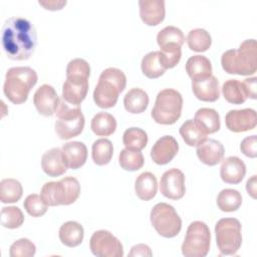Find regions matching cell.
Listing matches in <instances>:
<instances>
[{
    "label": "cell",
    "mask_w": 257,
    "mask_h": 257,
    "mask_svg": "<svg viewBox=\"0 0 257 257\" xmlns=\"http://www.w3.org/2000/svg\"><path fill=\"white\" fill-rule=\"evenodd\" d=\"M1 43L6 55L13 60H26L34 52L37 34L33 24L22 17L8 18L1 30Z\"/></svg>",
    "instance_id": "1"
},
{
    "label": "cell",
    "mask_w": 257,
    "mask_h": 257,
    "mask_svg": "<svg viewBox=\"0 0 257 257\" xmlns=\"http://www.w3.org/2000/svg\"><path fill=\"white\" fill-rule=\"evenodd\" d=\"M90 66L83 58H74L66 66V80L62 85V99L72 105H80L88 91Z\"/></svg>",
    "instance_id": "2"
},
{
    "label": "cell",
    "mask_w": 257,
    "mask_h": 257,
    "mask_svg": "<svg viewBox=\"0 0 257 257\" xmlns=\"http://www.w3.org/2000/svg\"><path fill=\"white\" fill-rule=\"evenodd\" d=\"M256 40H244L239 48L229 49L222 54L221 64L229 74L251 75L257 70Z\"/></svg>",
    "instance_id": "3"
},
{
    "label": "cell",
    "mask_w": 257,
    "mask_h": 257,
    "mask_svg": "<svg viewBox=\"0 0 257 257\" xmlns=\"http://www.w3.org/2000/svg\"><path fill=\"white\" fill-rule=\"evenodd\" d=\"M126 77L122 70L115 67L104 69L93 90V100L101 108H110L117 102L119 93L125 88Z\"/></svg>",
    "instance_id": "4"
},
{
    "label": "cell",
    "mask_w": 257,
    "mask_h": 257,
    "mask_svg": "<svg viewBox=\"0 0 257 257\" xmlns=\"http://www.w3.org/2000/svg\"><path fill=\"white\" fill-rule=\"evenodd\" d=\"M37 73L29 66H16L7 70L3 91L6 97L15 104H21L28 98L29 91L36 84Z\"/></svg>",
    "instance_id": "5"
},
{
    "label": "cell",
    "mask_w": 257,
    "mask_h": 257,
    "mask_svg": "<svg viewBox=\"0 0 257 257\" xmlns=\"http://www.w3.org/2000/svg\"><path fill=\"white\" fill-rule=\"evenodd\" d=\"M80 195V185L74 177H65L57 182L45 183L40 191V197L47 206L70 205Z\"/></svg>",
    "instance_id": "6"
},
{
    "label": "cell",
    "mask_w": 257,
    "mask_h": 257,
    "mask_svg": "<svg viewBox=\"0 0 257 257\" xmlns=\"http://www.w3.org/2000/svg\"><path fill=\"white\" fill-rule=\"evenodd\" d=\"M182 108V94L176 89L165 88L157 94L151 115L157 123L173 124L180 118Z\"/></svg>",
    "instance_id": "7"
},
{
    "label": "cell",
    "mask_w": 257,
    "mask_h": 257,
    "mask_svg": "<svg viewBox=\"0 0 257 257\" xmlns=\"http://www.w3.org/2000/svg\"><path fill=\"white\" fill-rule=\"evenodd\" d=\"M54 127L61 140H69L80 135L84 127V115L80 105H72L61 99L56 110Z\"/></svg>",
    "instance_id": "8"
},
{
    "label": "cell",
    "mask_w": 257,
    "mask_h": 257,
    "mask_svg": "<svg viewBox=\"0 0 257 257\" xmlns=\"http://www.w3.org/2000/svg\"><path fill=\"white\" fill-rule=\"evenodd\" d=\"M242 227L236 218H222L215 225L216 243L221 254L234 255L242 244Z\"/></svg>",
    "instance_id": "9"
},
{
    "label": "cell",
    "mask_w": 257,
    "mask_h": 257,
    "mask_svg": "<svg viewBox=\"0 0 257 257\" xmlns=\"http://www.w3.org/2000/svg\"><path fill=\"white\" fill-rule=\"evenodd\" d=\"M211 233L206 223L192 222L182 244V254L186 257H205L210 250Z\"/></svg>",
    "instance_id": "10"
},
{
    "label": "cell",
    "mask_w": 257,
    "mask_h": 257,
    "mask_svg": "<svg viewBox=\"0 0 257 257\" xmlns=\"http://www.w3.org/2000/svg\"><path fill=\"white\" fill-rule=\"evenodd\" d=\"M150 219L156 231L165 238L176 237L182 229V220L172 205L161 202L151 210Z\"/></svg>",
    "instance_id": "11"
},
{
    "label": "cell",
    "mask_w": 257,
    "mask_h": 257,
    "mask_svg": "<svg viewBox=\"0 0 257 257\" xmlns=\"http://www.w3.org/2000/svg\"><path fill=\"white\" fill-rule=\"evenodd\" d=\"M89 248L97 257H122L123 247L121 242L109 231H95L89 240Z\"/></svg>",
    "instance_id": "12"
},
{
    "label": "cell",
    "mask_w": 257,
    "mask_h": 257,
    "mask_svg": "<svg viewBox=\"0 0 257 257\" xmlns=\"http://www.w3.org/2000/svg\"><path fill=\"white\" fill-rule=\"evenodd\" d=\"M160 190L163 196L171 200H179L186 193L185 175L179 169L172 168L166 171L160 183Z\"/></svg>",
    "instance_id": "13"
},
{
    "label": "cell",
    "mask_w": 257,
    "mask_h": 257,
    "mask_svg": "<svg viewBox=\"0 0 257 257\" xmlns=\"http://www.w3.org/2000/svg\"><path fill=\"white\" fill-rule=\"evenodd\" d=\"M225 123L229 131L242 133L251 131L256 126V111L253 108L231 109L225 115Z\"/></svg>",
    "instance_id": "14"
},
{
    "label": "cell",
    "mask_w": 257,
    "mask_h": 257,
    "mask_svg": "<svg viewBox=\"0 0 257 257\" xmlns=\"http://www.w3.org/2000/svg\"><path fill=\"white\" fill-rule=\"evenodd\" d=\"M59 102L57 92L50 84H42L34 92L33 103L37 111L42 115L50 116L56 112Z\"/></svg>",
    "instance_id": "15"
},
{
    "label": "cell",
    "mask_w": 257,
    "mask_h": 257,
    "mask_svg": "<svg viewBox=\"0 0 257 257\" xmlns=\"http://www.w3.org/2000/svg\"><path fill=\"white\" fill-rule=\"evenodd\" d=\"M179 152V144L172 136L160 138L151 150V158L157 165L170 163Z\"/></svg>",
    "instance_id": "16"
},
{
    "label": "cell",
    "mask_w": 257,
    "mask_h": 257,
    "mask_svg": "<svg viewBox=\"0 0 257 257\" xmlns=\"http://www.w3.org/2000/svg\"><path fill=\"white\" fill-rule=\"evenodd\" d=\"M199 160L207 166H216L219 164L225 155V149L222 143L214 139H206L196 150Z\"/></svg>",
    "instance_id": "17"
},
{
    "label": "cell",
    "mask_w": 257,
    "mask_h": 257,
    "mask_svg": "<svg viewBox=\"0 0 257 257\" xmlns=\"http://www.w3.org/2000/svg\"><path fill=\"white\" fill-rule=\"evenodd\" d=\"M140 16L143 22L149 26L160 24L166 14L164 0H140Z\"/></svg>",
    "instance_id": "18"
},
{
    "label": "cell",
    "mask_w": 257,
    "mask_h": 257,
    "mask_svg": "<svg viewBox=\"0 0 257 257\" xmlns=\"http://www.w3.org/2000/svg\"><path fill=\"white\" fill-rule=\"evenodd\" d=\"M220 168V176L223 182L227 184H239L246 174V166L244 162L235 156H231L222 160Z\"/></svg>",
    "instance_id": "19"
},
{
    "label": "cell",
    "mask_w": 257,
    "mask_h": 257,
    "mask_svg": "<svg viewBox=\"0 0 257 257\" xmlns=\"http://www.w3.org/2000/svg\"><path fill=\"white\" fill-rule=\"evenodd\" d=\"M63 160L68 169L76 170L82 167L87 159L86 146L77 141L68 142L61 148Z\"/></svg>",
    "instance_id": "20"
},
{
    "label": "cell",
    "mask_w": 257,
    "mask_h": 257,
    "mask_svg": "<svg viewBox=\"0 0 257 257\" xmlns=\"http://www.w3.org/2000/svg\"><path fill=\"white\" fill-rule=\"evenodd\" d=\"M41 168L49 177L63 175L67 170V166L63 160L61 149L52 148L46 151L41 158Z\"/></svg>",
    "instance_id": "21"
},
{
    "label": "cell",
    "mask_w": 257,
    "mask_h": 257,
    "mask_svg": "<svg viewBox=\"0 0 257 257\" xmlns=\"http://www.w3.org/2000/svg\"><path fill=\"white\" fill-rule=\"evenodd\" d=\"M192 89L195 96L202 101L213 102L220 96L219 81L214 75L203 80H192Z\"/></svg>",
    "instance_id": "22"
},
{
    "label": "cell",
    "mask_w": 257,
    "mask_h": 257,
    "mask_svg": "<svg viewBox=\"0 0 257 257\" xmlns=\"http://www.w3.org/2000/svg\"><path fill=\"white\" fill-rule=\"evenodd\" d=\"M186 71L192 80H203L212 75V64L206 56L196 54L187 60Z\"/></svg>",
    "instance_id": "23"
},
{
    "label": "cell",
    "mask_w": 257,
    "mask_h": 257,
    "mask_svg": "<svg viewBox=\"0 0 257 257\" xmlns=\"http://www.w3.org/2000/svg\"><path fill=\"white\" fill-rule=\"evenodd\" d=\"M158 190V181L151 172H145L139 175L135 182V191L137 196L143 201L152 200Z\"/></svg>",
    "instance_id": "24"
},
{
    "label": "cell",
    "mask_w": 257,
    "mask_h": 257,
    "mask_svg": "<svg viewBox=\"0 0 257 257\" xmlns=\"http://www.w3.org/2000/svg\"><path fill=\"white\" fill-rule=\"evenodd\" d=\"M58 236L61 243L65 246L76 247L83 240V227L78 222L67 221L60 226Z\"/></svg>",
    "instance_id": "25"
},
{
    "label": "cell",
    "mask_w": 257,
    "mask_h": 257,
    "mask_svg": "<svg viewBox=\"0 0 257 257\" xmlns=\"http://www.w3.org/2000/svg\"><path fill=\"white\" fill-rule=\"evenodd\" d=\"M194 121L207 134H214L220 130V115L214 108L201 107L194 116Z\"/></svg>",
    "instance_id": "26"
},
{
    "label": "cell",
    "mask_w": 257,
    "mask_h": 257,
    "mask_svg": "<svg viewBox=\"0 0 257 257\" xmlns=\"http://www.w3.org/2000/svg\"><path fill=\"white\" fill-rule=\"evenodd\" d=\"M123 105L131 113H142L149 105V95L142 88H132L123 97Z\"/></svg>",
    "instance_id": "27"
},
{
    "label": "cell",
    "mask_w": 257,
    "mask_h": 257,
    "mask_svg": "<svg viewBox=\"0 0 257 257\" xmlns=\"http://www.w3.org/2000/svg\"><path fill=\"white\" fill-rule=\"evenodd\" d=\"M91 131L99 137H108L116 130L115 117L105 111L97 112L90 122Z\"/></svg>",
    "instance_id": "28"
},
{
    "label": "cell",
    "mask_w": 257,
    "mask_h": 257,
    "mask_svg": "<svg viewBox=\"0 0 257 257\" xmlns=\"http://www.w3.org/2000/svg\"><path fill=\"white\" fill-rule=\"evenodd\" d=\"M222 93L224 98L233 104H241L248 98L243 82L238 79H229L224 82L222 86Z\"/></svg>",
    "instance_id": "29"
},
{
    "label": "cell",
    "mask_w": 257,
    "mask_h": 257,
    "mask_svg": "<svg viewBox=\"0 0 257 257\" xmlns=\"http://www.w3.org/2000/svg\"><path fill=\"white\" fill-rule=\"evenodd\" d=\"M181 137L186 145L196 147L207 139V134L194 121V119H187L179 130Z\"/></svg>",
    "instance_id": "30"
},
{
    "label": "cell",
    "mask_w": 257,
    "mask_h": 257,
    "mask_svg": "<svg viewBox=\"0 0 257 257\" xmlns=\"http://www.w3.org/2000/svg\"><path fill=\"white\" fill-rule=\"evenodd\" d=\"M113 155V147L108 139H98L91 147L92 161L97 166L107 165Z\"/></svg>",
    "instance_id": "31"
},
{
    "label": "cell",
    "mask_w": 257,
    "mask_h": 257,
    "mask_svg": "<svg viewBox=\"0 0 257 257\" xmlns=\"http://www.w3.org/2000/svg\"><path fill=\"white\" fill-rule=\"evenodd\" d=\"M23 188L16 179H3L0 183V200L2 203H15L20 200Z\"/></svg>",
    "instance_id": "32"
},
{
    "label": "cell",
    "mask_w": 257,
    "mask_h": 257,
    "mask_svg": "<svg viewBox=\"0 0 257 257\" xmlns=\"http://www.w3.org/2000/svg\"><path fill=\"white\" fill-rule=\"evenodd\" d=\"M242 204L241 194L234 189H224L217 196V206L223 212H235Z\"/></svg>",
    "instance_id": "33"
},
{
    "label": "cell",
    "mask_w": 257,
    "mask_h": 257,
    "mask_svg": "<svg viewBox=\"0 0 257 257\" xmlns=\"http://www.w3.org/2000/svg\"><path fill=\"white\" fill-rule=\"evenodd\" d=\"M186 40L190 49L196 52H204L208 50L212 44L210 33L203 28L192 29L188 33Z\"/></svg>",
    "instance_id": "34"
},
{
    "label": "cell",
    "mask_w": 257,
    "mask_h": 257,
    "mask_svg": "<svg viewBox=\"0 0 257 257\" xmlns=\"http://www.w3.org/2000/svg\"><path fill=\"white\" fill-rule=\"evenodd\" d=\"M141 67L143 73L152 79L162 76L166 71L165 67L161 63L159 51H151L147 53L142 59Z\"/></svg>",
    "instance_id": "35"
},
{
    "label": "cell",
    "mask_w": 257,
    "mask_h": 257,
    "mask_svg": "<svg viewBox=\"0 0 257 257\" xmlns=\"http://www.w3.org/2000/svg\"><path fill=\"white\" fill-rule=\"evenodd\" d=\"M122 143L125 149L133 151H141L148 144L147 133L140 127H128L122 135Z\"/></svg>",
    "instance_id": "36"
},
{
    "label": "cell",
    "mask_w": 257,
    "mask_h": 257,
    "mask_svg": "<svg viewBox=\"0 0 257 257\" xmlns=\"http://www.w3.org/2000/svg\"><path fill=\"white\" fill-rule=\"evenodd\" d=\"M118 164L125 171H138L144 164L145 159L141 151H133L128 149H123L118 155Z\"/></svg>",
    "instance_id": "37"
},
{
    "label": "cell",
    "mask_w": 257,
    "mask_h": 257,
    "mask_svg": "<svg viewBox=\"0 0 257 257\" xmlns=\"http://www.w3.org/2000/svg\"><path fill=\"white\" fill-rule=\"evenodd\" d=\"M157 42L160 47L167 44H177L182 46L185 42V36L180 28L169 25L158 33Z\"/></svg>",
    "instance_id": "38"
},
{
    "label": "cell",
    "mask_w": 257,
    "mask_h": 257,
    "mask_svg": "<svg viewBox=\"0 0 257 257\" xmlns=\"http://www.w3.org/2000/svg\"><path fill=\"white\" fill-rule=\"evenodd\" d=\"M159 56L161 63L165 67V69L173 68L180 62L182 56L181 46L177 44H167L161 46Z\"/></svg>",
    "instance_id": "39"
},
{
    "label": "cell",
    "mask_w": 257,
    "mask_h": 257,
    "mask_svg": "<svg viewBox=\"0 0 257 257\" xmlns=\"http://www.w3.org/2000/svg\"><path fill=\"white\" fill-rule=\"evenodd\" d=\"M24 222L22 211L15 206L3 207L1 210V225L8 229L19 228Z\"/></svg>",
    "instance_id": "40"
},
{
    "label": "cell",
    "mask_w": 257,
    "mask_h": 257,
    "mask_svg": "<svg viewBox=\"0 0 257 257\" xmlns=\"http://www.w3.org/2000/svg\"><path fill=\"white\" fill-rule=\"evenodd\" d=\"M23 207L26 212L32 217L43 216L48 208L42 198L37 194H31L27 196L23 202Z\"/></svg>",
    "instance_id": "41"
},
{
    "label": "cell",
    "mask_w": 257,
    "mask_h": 257,
    "mask_svg": "<svg viewBox=\"0 0 257 257\" xmlns=\"http://www.w3.org/2000/svg\"><path fill=\"white\" fill-rule=\"evenodd\" d=\"M36 247L27 238H21L12 243L9 250L11 257H32L35 255Z\"/></svg>",
    "instance_id": "42"
},
{
    "label": "cell",
    "mask_w": 257,
    "mask_h": 257,
    "mask_svg": "<svg viewBox=\"0 0 257 257\" xmlns=\"http://www.w3.org/2000/svg\"><path fill=\"white\" fill-rule=\"evenodd\" d=\"M257 138L255 135L246 137L240 144L241 152L249 158H256L257 156Z\"/></svg>",
    "instance_id": "43"
},
{
    "label": "cell",
    "mask_w": 257,
    "mask_h": 257,
    "mask_svg": "<svg viewBox=\"0 0 257 257\" xmlns=\"http://www.w3.org/2000/svg\"><path fill=\"white\" fill-rule=\"evenodd\" d=\"M151 248L146 244H138L132 247L128 256H152Z\"/></svg>",
    "instance_id": "44"
},
{
    "label": "cell",
    "mask_w": 257,
    "mask_h": 257,
    "mask_svg": "<svg viewBox=\"0 0 257 257\" xmlns=\"http://www.w3.org/2000/svg\"><path fill=\"white\" fill-rule=\"evenodd\" d=\"M256 80H257V78L254 76V77L246 78L242 81L245 86L248 97L253 98V99L256 98Z\"/></svg>",
    "instance_id": "45"
},
{
    "label": "cell",
    "mask_w": 257,
    "mask_h": 257,
    "mask_svg": "<svg viewBox=\"0 0 257 257\" xmlns=\"http://www.w3.org/2000/svg\"><path fill=\"white\" fill-rule=\"evenodd\" d=\"M39 5L43 6L47 10H60L66 5V1H56V0H49V1H39Z\"/></svg>",
    "instance_id": "46"
},
{
    "label": "cell",
    "mask_w": 257,
    "mask_h": 257,
    "mask_svg": "<svg viewBox=\"0 0 257 257\" xmlns=\"http://www.w3.org/2000/svg\"><path fill=\"white\" fill-rule=\"evenodd\" d=\"M256 176H252L246 183V190L248 192V194L252 197V198H256V190H257V186H256Z\"/></svg>",
    "instance_id": "47"
}]
</instances>
